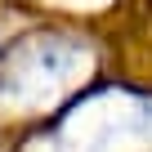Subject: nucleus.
Here are the masks:
<instances>
[{
	"label": "nucleus",
	"instance_id": "1",
	"mask_svg": "<svg viewBox=\"0 0 152 152\" xmlns=\"http://www.w3.org/2000/svg\"><path fill=\"white\" fill-rule=\"evenodd\" d=\"M85 67H90V54L81 45L63 36H31L5 58L0 94H5V103H18V107H40L63 99L85 76Z\"/></svg>",
	"mask_w": 152,
	"mask_h": 152
},
{
	"label": "nucleus",
	"instance_id": "2",
	"mask_svg": "<svg viewBox=\"0 0 152 152\" xmlns=\"http://www.w3.org/2000/svg\"><path fill=\"white\" fill-rule=\"evenodd\" d=\"M152 139V103L134 94H99L63 121V152H130Z\"/></svg>",
	"mask_w": 152,
	"mask_h": 152
}]
</instances>
